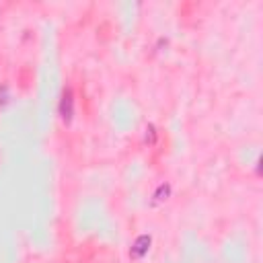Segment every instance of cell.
I'll list each match as a JSON object with an SVG mask.
<instances>
[{
  "mask_svg": "<svg viewBox=\"0 0 263 263\" xmlns=\"http://www.w3.org/2000/svg\"><path fill=\"white\" fill-rule=\"evenodd\" d=\"M168 195H171V185H168V183H162V185H158V189L154 191L152 203H160V201H164Z\"/></svg>",
  "mask_w": 263,
  "mask_h": 263,
  "instance_id": "cell-3",
  "label": "cell"
},
{
  "mask_svg": "<svg viewBox=\"0 0 263 263\" xmlns=\"http://www.w3.org/2000/svg\"><path fill=\"white\" fill-rule=\"evenodd\" d=\"M60 117L64 123H70L74 117V95L70 88H64L62 99H60Z\"/></svg>",
  "mask_w": 263,
  "mask_h": 263,
  "instance_id": "cell-1",
  "label": "cell"
},
{
  "mask_svg": "<svg viewBox=\"0 0 263 263\" xmlns=\"http://www.w3.org/2000/svg\"><path fill=\"white\" fill-rule=\"evenodd\" d=\"M150 245H152V236H150V234H140V236L132 242L129 257H132V259H142V257L148 253Z\"/></svg>",
  "mask_w": 263,
  "mask_h": 263,
  "instance_id": "cell-2",
  "label": "cell"
},
{
  "mask_svg": "<svg viewBox=\"0 0 263 263\" xmlns=\"http://www.w3.org/2000/svg\"><path fill=\"white\" fill-rule=\"evenodd\" d=\"M154 140H156V129H154L152 123H148V127H146V142L148 144H154Z\"/></svg>",
  "mask_w": 263,
  "mask_h": 263,
  "instance_id": "cell-4",
  "label": "cell"
}]
</instances>
